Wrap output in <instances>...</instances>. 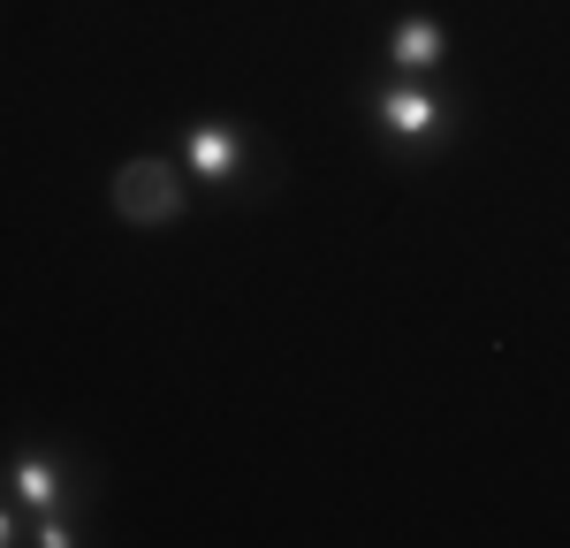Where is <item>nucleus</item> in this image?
I'll return each instance as SVG.
<instances>
[{
  "mask_svg": "<svg viewBox=\"0 0 570 548\" xmlns=\"http://www.w3.org/2000/svg\"><path fill=\"white\" fill-rule=\"evenodd\" d=\"M441 53H449V39H441V23L434 16H403L395 23V39H389V61L411 77V69H434Z\"/></svg>",
  "mask_w": 570,
  "mask_h": 548,
  "instance_id": "39448f33",
  "label": "nucleus"
},
{
  "mask_svg": "<svg viewBox=\"0 0 570 548\" xmlns=\"http://www.w3.org/2000/svg\"><path fill=\"white\" fill-rule=\"evenodd\" d=\"M107 198H115V214H122L130 228H168L183 214V176H176V160L137 153V160H122V168H115Z\"/></svg>",
  "mask_w": 570,
  "mask_h": 548,
  "instance_id": "f257e3e1",
  "label": "nucleus"
},
{
  "mask_svg": "<svg viewBox=\"0 0 570 548\" xmlns=\"http://www.w3.org/2000/svg\"><path fill=\"white\" fill-rule=\"evenodd\" d=\"M0 541H16V518H8V510H0Z\"/></svg>",
  "mask_w": 570,
  "mask_h": 548,
  "instance_id": "423d86ee",
  "label": "nucleus"
},
{
  "mask_svg": "<svg viewBox=\"0 0 570 548\" xmlns=\"http://www.w3.org/2000/svg\"><path fill=\"white\" fill-rule=\"evenodd\" d=\"M8 488H16V502L39 518V510H53V502H61V464H53L46 450H23L16 464H8Z\"/></svg>",
  "mask_w": 570,
  "mask_h": 548,
  "instance_id": "20e7f679",
  "label": "nucleus"
},
{
  "mask_svg": "<svg viewBox=\"0 0 570 548\" xmlns=\"http://www.w3.org/2000/svg\"><path fill=\"white\" fill-rule=\"evenodd\" d=\"M183 168L198 183H236L244 176V137L228 130V123H198V130L183 137Z\"/></svg>",
  "mask_w": 570,
  "mask_h": 548,
  "instance_id": "7ed1b4c3",
  "label": "nucleus"
},
{
  "mask_svg": "<svg viewBox=\"0 0 570 548\" xmlns=\"http://www.w3.org/2000/svg\"><path fill=\"white\" fill-rule=\"evenodd\" d=\"M373 115H381V130L389 137H403V145H419V137H434L441 130V107L426 85H389V91H373Z\"/></svg>",
  "mask_w": 570,
  "mask_h": 548,
  "instance_id": "f03ea898",
  "label": "nucleus"
}]
</instances>
